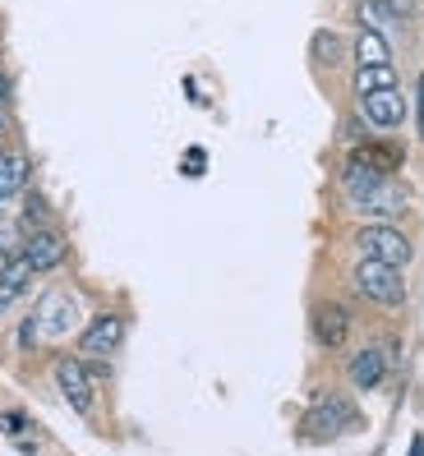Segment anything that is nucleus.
<instances>
[{
	"label": "nucleus",
	"instance_id": "aec40b11",
	"mask_svg": "<svg viewBox=\"0 0 424 456\" xmlns=\"http://www.w3.org/2000/svg\"><path fill=\"white\" fill-rule=\"evenodd\" d=\"M0 424H5V428H10V434H23V428H29V424H23V415H14V411H10L5 419H0Z\"/></svg>",
	"mask_w": 424,
	"mask_h": 456
},
{
	"label": "nucleus",
	"instance_id": "423d86ee",
	"mask_svg": "<svg viewBox=\"0 0 424 456\" xmlns=\"http://www.w3.org/2000/svg\"><path fill=\"white\" fill-rule=\"evenodd\" d=\"M360 120L379 134H392L406 125V97L402 88H383V93H364L360 97Z\"/></svg>",
	"mask_w": 424,
	"mask_h": 456
},
{
	"label": "nucleus",
	"instance_id": "412c9836",
	"mask_svg": "<svg viewBox=\"0 0 424 456\" xmlns=\"http://www.w3.org/2000/svg\"><path fill=\"white\" fill-rule=\"evenodd\" d=\"M415 111H420V120H415V125H420V134H424V78H420V106H415Z\"/></svg>",
	"mask_w": 424,
	"mask_h": 456
},
{
	"label": "nucleus",
	"instance_id": "9d476101",
	"mask_svg": "<svg viewBox=\"0 0 424 456\" xmlns=\"http://www.w3.org/2000/svg\"><path fill=\"white\" fill-rule=\"evenodd\" d=\"M387 369H392V355L383 351L379 341H369V346H360V351L351 355L347 379H351V387H360V392H374V387L387 379Z\"/></svg>",
	"mask_w": 424,
	"mask_h": 456
},
{
	"label": "nucleus",
	"instance_id": "393cba45",
	"mask_svg": "<svg viewBox=\"0 0 424 456\" xmlns=\"http://www.w3.org/2000/svg\"><path fill=\"white\" fill-rule=\"evenodd\" d=\"M0 167H5V148H0Z\"/></svg>",
	"mask_w": 424,
	"mask_h": 456
},
{
	"label": "nucleus",
	"instance_id": "9b49d317",
	"mask_svg": "<svg viewBox=\"0 0 424 456\" xmlns=\"http://www.w3.org/2000/svg\"><path fill=\"white\" fill-rule=\"evenodd\" d=\"M33 267H29V258H23L19 249H10L5 254V263H0V318L5 314H14V305L29 295V286H33Z\"/></svg>",
	"mask_w": 424,
	"mask_h": 456
},
{
	"label": "nucleus",
	"instance_id": "ddd939ff",
	"mask_svg": "<svg viewBox=\"0 0 424 456\" xmlns=\"http://www.w3.org/2000/svg\"><path fill=\"white\" fill-rule=\"evenodd\" d=\"M351 208H355V212H364V217H374V222H392L396 212L406 208V194H402V190H396V184L387 180L379 194H369V199H360V203H351Z\"/></svg>",
	"mask_w": 424,
	"mask_h": 456
},
{
	"label": "nucleus",
	"instance_id": "2eb2a0df",
	"mask_svg": "<svg viewBox=\"0 0 424 456\" xmlns=\"http://www.w3.org/2000/svg\"><path fill=\"white\" fill-rule=\"evenodd\" d=\"M355 65H392V42L387 33H374V28H360L355 37Z\"/></svg>",
	"mask_w": 424,
	"mask_h": 456
},
{
	"label": "nucleus",
	"instance_id": "b1692460",
	"mask_svg": "<svg viewBox=\"0 0 424 456\" xmlns=\"http://www.w3.org/2000/svg\"><path fill=\"white\" fill-rule=\"evenodd\" d=\"M0 134H5V106H0Z\"/></svg>",
	"mask_w": 424,
	"mask_h": 456
},
{
	"label": "nucleus",
	"instance_id": "1a4fd4ad",
	"mask_svg": "<svg viewBox=\"0 0 424 456\" xmlns=\"http://www.w3.org/2000/svg\"><path fill=\"white\" fill-rule=\"evenodd\" d=\"M309 328H314V341L323 346V351H337V346H347V337H351V314H347V305L323 300L309 314Z\"/></svg>",
	"mask_w": 424,
	"mask_h": 456
},
{
	"label": "nucleus",
	"instance_id": "f8f14e48",
	"mask_svg": "<svg viewBox=\"0 0 424 456\" xmlns=\"http://www.w3.org/2000/svg\"><path fill=\"white\" fill-rule=\"evenodd\" d=\"M383 184H387V175H383L379 167L360 162V157H351V162L341 167V194H347L351 203H360V199H369V194H379Z\"/></svg>",
	"mask_w": 424,
	"mask_h": 456
},
{
	"label": "nucleus",
	"instance_id": "f03ea898",
	"mask_svg": "<svg viewBox=\"0 0 424 456\" xmlns=\"http://www.w3.org/2000/svg\"><path fill=\"white\" fill-rule=\"evenodd\" d=\"M355 290L379 309H402L406 305V277L402 267H387L379 258H360L355 263Z\"/></svg>",
	"mask_w": 424,
	"mask_h": 456
},
{
	"label": "nucleus",
	"instance_id": "4be33fe9",
	"mask_svg": "<svg viewBox=\"0 0 424 456\" xmlns=\"http://www.w3.org/2000/svg\"><path fill=\"white\" fill-rule=\"evenodd\" d=\"M5 93H10V78L0 74V106H5Z\"/></svg>",
	"mask_w": 424,
	"mask_h": 456
},
{
	"label": "nucleus",
	"instance_id": "39448f33",
	"mask_svg": "<svg viewBox=\"0 0 424 456\" xmlns=\"http://www.w3.org/2000/svg\"><path fill=\"white\" fill-rule=\"evenodd\" d=\"M125 341V318L120 314H97L84 323V332H78V355L84 360H111L120 351Z\"/></svg>",
	"mask_w": 424,
	"mask_h": 456
},
{
	"label": "nucleus",
	"instance_id": "4468645a",
	"mask_svg": "<svg viewBox=\"0 0 424 456\" xmlns=\"http://www.w3.org/2000/svg\"><path fill=\"white\" fill-rule=\"evenodd\" d=\"M23 190H29V157L5 152V167H0V203H14Z\"/></svg>",
	"mask_w": 424,
	"mask_h": 456
},
{
	"label": "nucleus",
	"instance_id": "7ed1b4c3",
	"mask_svg": "<svg viewBox=\"0 0 424 456\" xmlns=\"http://www.w3.org/2000/svg\"><path fill=\"white\" fill-rule=\"evenodd\" d=\"M355 249L360 258H379L387 267H406L415 258V245L406 240V231H396V222H364L355 231Z\"/></svg>",
	"mask_w": 424,
	"mask_h": 456
},
{
	"label": "nucleus",
	"instance_id": "20e7f679",
	"mask_svg": "<svg viewBox=\"0 0 424 456\" xmlns=\"http://www.w3.org/2000/svg\"><path fill=\"white\" fill-rule=\"evenodd\" d=\"M56 387L74 406V415H97V387H93L88 360H74V355L56 360Z\"/></svg>",
	"mask_w": 424,
	"mask_h": 456
},
{
	"label": "nucleus",
	"instance_id": "6ab92c4d",
	"mask_svg": "<svg viewBox=\"0 0 424 456\" xmlns=\"http://www.w3.org/2000/svg\"><path fill=\"white\" fill-rule=\"evenodd\" d=\"M341 56H347V46H341V37H337V33H328V28H318V33H314V61L337 65Z\"/></svg>",
	"mask_w": 424,
	"mask_h": 456
},
{
	"label": "nucleus",
	"instance_id": "0eeeda50",
	"mask_svg": "<svg viewBox=\"0 0 424 456\" xmlns=\"http://www.w3.org/2000/svg\"><path fill=\"white\" fill-rule=\"evenodd\" d=\"M309 438H337L347 434V428H355V406L347 396H318L309 406Z\"/></svg>",
	"mask_w": 424,
	"mask_h": 456
},
{
	"label": "nucleus",
	"instance_id": "a211bd4d",
	"mask_svg": "<svg viewBox=\"0 0 424 456\" xmlns=\"http://www.w3.org/2000/svg\"><path fill=\"white\" fill-rule=\"evenodd\" d=\"M360 23H364V28H374V33H387L396 23V14H392L387 0H364V5H360Z\"/></svg>",
	"mask_w": 424,
	"mask_h": 456
},
{
	"label": "nucleus",
	"instance_id": "f3484780",
	"mask_svg": "<svg viewBox=\"0 0 424 456\" xmlns=\"http://www.w3.org/2000/svg\"><path fill=\"white\" fill-rule=\"evenodd\" d=\"M351 157H360V162H369V167H379L383 175H392L396 167L406 162V152H402V148H392V143H360Z\"/></svg>",
	"mask_w": 424,
	"mask_h": 456
},
{
	"label": "nucleus",
	"instance_id": "6e6552de",
	"mask_svg": "<svg viewBox=\"0 0 424 456\" xmlns=\"http://www.w3.org/2000/svg\"><path fill=\"white\" fill-rule=\"evenodd\" d=\"M19 254L29 258V267L33 273H56V267L65 263V240L51 231V226H37V231H29L23 235V245H19Z\"/></svg>",
	"mask_w": 424,
	"mask_h": 456
},
{
	"label": "nucleus",
	"instance_id": "f257e3e1",
	"mask_svg": "<svg viewBox=\"0 0 424 456\" xmlns=\"http://www.w3.org/2000/svg\"><path fill=\"white\" fill-rule=\"evenodd\" d=\"M78 323H84V300H78L74 290H65V286H51L42 300L33 305V314L23 318L19 346H23V351H33L37 341H61V337H69Z\"/></svg>",
	"mask_w": 424,
	"mask_h": 456
},
{
	"label": "nucleus",
	"instance_id": "dca6fc26",
	"mask_svg": "<svg viewBox=\"0 0 424 456\" xmlns=\"http://www.w3.org/2000/svg\"><path fill=\"white\" fill-rule=\"evenodd\" d=\"M396 65H355V93H383V88H396Z\"/></svg>",
	"mask_w": 424,
	"mask_h": 456
},
{
	"label": "nucleus",
	"instance_id": "5701e85b",
	"mask_svg": "<svg viewBox=\"0 0 424 456\" xmlns=\"http://www.w3.org/2000/svg\"><path fill=\"white\" fill-rule=\"evenodd\" d=\"M411 456H424V438H415V443H411Z\"/></svg>",
	"mask_w": 424,
	"mask_h": 456
}]
</instances>
